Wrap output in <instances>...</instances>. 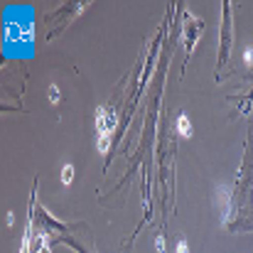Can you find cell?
I'll return each mask as SVG.
<instances>
[{
    "label": "cell",
    "mask_w": 253,
    "mask_h": 253,
    "mask_svg": "<svg viewBox=\"0 0 253 253\" xmlns=\"http://www.w3.org/2000/svg\"><path fill=\"white\" fill-rule=\"evenodd\" d=\"M96 121V140H98V153H106L111 148V135L118 126V111L113 106H98L93 113Z\"/></svg>",
    "instance_id": "cell-1"
},
{
    "label": "cell",
    "mask_w": 253,
    "mask_h": 253,
    "mask_svg": "<svg viewBox=\"0 0 253 253\" xmlns=\"http://www.w3.org/2000/svg\"><path fill=\"white\" fill-rule=\"evenodd\" d=\"M231 5L224 2V20H221V47H219V69L229 62V52H231Z\"/></svg>",
    "instance_id": "cell-2"
},
{
    "label": "cell",
    "mask_w": 253,
    "mask_h": 253,
    "mask_svg": "<svg viewBox=\"0 0 253 253\" xmlns=\"http://www.w3.org/2000/svg\"><path fill=\"white\" fill-rule=\"evenodd\" d=\"M177 130H179L184 138H192V126H189V118H187L184 113L177 116Z\"/></svg>",
    "instance_id": "cell-3"
},
{
    "label": "cell",
    "mask_w": 253,
    "mask_h": 253,
    "mask_svg": "<svg viewBox=\"0 0 253 253\" xmlns=\"http://www.w3.org/2000/svg\"><path fill=\"white\" fill-rule=\"evenodd\" d=\"M72 182H74V165L67 163V165L62 168V184H72Z\"/></svg>",
    "instance_id": "cell-4"
},
{
    "label": "cell",
    "mask_w": 253,
    "mask_h": 253,
    "mask_svg": "<svg viewBox=\"0 0 253 253\" xmlns=\"http://www.w3.org/2000/svg\"><path fill=\"white\" fill-rule=\"evenodd\" d=\"M239 103H241L239 108H241L244 113L253 111V91H251V93H246V96H241V98H239Z\"/></svg>",
    "instance_id": "cell-5"
},
{
    "label": "cell",
    "mask_w": 253,
    "mask_h": 253,
    "mask_svg": "<svg viewBox=\"0 0 253 253\" xmlns=\"http://www.w3.org/2000/svg\"><path fill=\"white\" fill-rule=\"evenodd\" d=\"M49 103H52V106L59 103V88H57V86H49Z\"/></svg>",
    "instance_id": "cell-6"
},
{
    "label": "cell",
    "mask_w": 253,
    "mask_h": 253,
    "mask_svg": "<svg viewBox=\"0 0 253 253\" xmlns=\"http://www.w3.org/2000/svg\"><path fill=\"white\" fill-rule=\"evenodd\" d=\"M174 253H189V249H187V241H184V239L177 244V251H174Z\"/></svg>",
    "instance_id": "cell-7"
},
{
    "label": "cell",
    "mask_w": 253,
    "mask_h": 253,
    "mask_svg": "<svg viewBox=\"0 0 253 253\" xmlns=\"http://www.w3.org/2000/svg\"><path fill=\"white\" fill-rule=\"evenodd\" d=\"M244 57H246V64H253V49H246Z\"/></svg>",
    "instance_id": "cell-8"
}]
</instances>
